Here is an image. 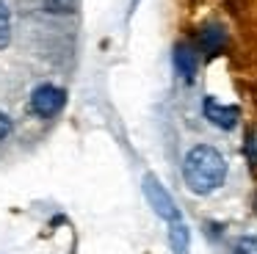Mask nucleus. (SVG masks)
<instances>
[{"mask_svg": "<svg viewBox=\"0 0 257 254\" xmlns=\"http://www.w3.org/2000/svg\"><path fill=\"white\" fill-rule=\"evenodd\" d=\"M183 180L191 193L210 196L227 182V160L213 144H194L183 160Z\"/></svg>", "mask_w": 257, "mask_h": 254, "instance_id": "nucleus-1", "label": "nucleus"}, {"mask_svg": "<svg viewBox=\"0 0 257 254\" xmlns=\"http://www.w3.org/2000/svg\"><path fill=\"white\" fill-rule=\"evenodd\" d=\"M28 108L34 110L39 119H53L67 108V91L56 83H39V86L31 91Z\"/></svg>", "mask_w": 257, "mask_h": 254, "instance_id": "nucleus-2", "label": "nucleus"}, {"mask_svg": "<svg viewBox=\"0 0 257 254\" xmlns=\"http://www.w3.org/2000/svg\"><path fill=\"white\" fill-rule=\"evenodd\" d=\"M141 191H144L147 204L155 210L158 218L172 221V218H177V215H183L180 207H177V202H174V196L169 193V188H163V182L158 180L155 174H144V180H141Z\"/></svg>", "mask_w": 257, "mask_h": 254, "instance_id": "nucleus-3", "label": "nucleus"}, {"mask_svg": "<svg viewBox=\"0 0 257 254\" xmlns=\"http://www.w3.org/2000/svg\"><path fill=\"white\" fill-rule=\"evenodd\" d=\"M194 44L205 58H216V55H221L224 50H227V44H229L227 28H224L221 22H205V25L196 31Z\"/></svg>", "mask_w": 257, "mask_h": 254, "instance_id": "nucleus-4", "label": "nucleus"}, {"mask_svg": "<svg viewBox=\"0 0 257 254\" xmlns=\"http://www.w3.org/2000/svg\"><path fill=\"white\" fill-rule=\"evenodd\" d=\"M202 113L210 124H216L218 130H232L238 124V116L240 108L238 105H227V102H218L216 97H205L202 99Z\"/></svg>", "mask_w": 257, "mask_h": 254, "instance_id": "nucleus-5", "label": "nucleus"}, {"mask_svg": "<svg viewBox=\"0 0 257 254\" xmlns=\"http://www.w3.org/2000/svg\"><path fill=\"white\" fill-rule=\"evenodd\" d=\"M172 61H174V72H177L180 80L191 83L196 77V69H199V50L191 42H180V44H174Z\"/></svg>", "mask_w": 257, "mask_h": 254, "instance_id": "nucleus-6", "label": "nucleus"}, {"mask_svg": "<svg viewBox=\"0 0 257 254\" xmlns=\"http://www.w3.org/2000/svg\"><path fill=\"white\" fill-rule=\"evenodd\" d=\"M166 235H169L172 254H191V229H188L183 215L166 221Z\"/></svg>", "mask_w": 257, "mask_h": 254, "instance_id": "nucleus-7", "label": "nucleus"}, {"mask_svg": "<svg viewBox=\"0 0 257 254\" xmlns=\"http://www.w3.org/2000/svg\"><path fill=\"white\" fill-rule=\"evenodd\" d=\"M12 44V9L6 0H0V50Z\"/></svg>", "mask_w": 257, "mask_h": 254, "instance_id": "nucleus-8", "label": "nucleus"}, {"mask_svg": "<svg viewBox=\"0 0 257 254\" xmlns=\"http://www.w3.org/2000/svg\"><path fill=\"white\" fill-rule=\"evenodd\" d=\"M42 6H45L50 14H75L80 0H42Z\"/></svg>", "mask_w": 257, "mask_h": 254, "instance_id": "nucleus-9", "label": "nucleus"}, {"mask_svg": "<svg viewBox=\"0 0 257 254\" xmlns=\"http://www.w3.org/2000/svg\"><path fill=\"white\" fill-rule=\"evenodd\" d=\"M232 254H257V235H243L235 240Z\"/></svg>", "mask_w": 257, "mask_h": 254, "instance_id": "nucleus-10", "label": "nucleus"}, {"mask_svg": "<svg viewBox=\"0 0 257 254\" xmlns=\"http://www.w3.org/2000/svg\"><path fill=\"white\" fill-rule=\"evenodd\" d=\"M243 152H246V160H249L251 166H257V130L246 133V141H243Z\"/></svg>", "mask_w": 257, "mask_h": 254, "instance_id": "nucleus-11", "label": "nucleus"}, {"mask_svg": "<svg viewBox=\"0 0 257 254\" xmlns=\"http://www.w3.org/2000/svg\"><path fill=\"white\" fill-rule=\"evenodd\" d=\"M9 133H12V119H9L3 110H0V141H6Z\"/></svg>", "mask_w": 257, "mask_h": 254, "instance_id": "nucleus-12", "label": "nucleus"}, {"mask_svg": "<svg viewBox=\"0 0 257 254\" xmlns=\"http://www.w3.org/2000/svg\"><path fill=\"white\" fill-rule=\"evenodd\" d=\"M254 207H257V193H254Z\"/></svg>", "mask_w": 257, "mask_h": 254, "instance_id": "nucleus-13", "label": "nucleus"}]
</instances>
